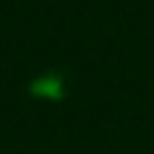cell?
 I'll list each match as a JSON object with an SVG mask.
<instances>
[{
  "label": "cell",
  "mask_w": 154,
  "mask_h": 154,
  "mask_svg": "<svg viewBox=\"0 0 154 154\" xmlns=\"http://www.w3.org/2000/svg\"><path fill=\"white\" fill-rule=\"evenodd\" d=\"M32 94H37V97H63V80L57 74H49L32 86Z\"/></svg>",
  "instance_id": "obj_1"
}]
</instances>
